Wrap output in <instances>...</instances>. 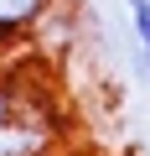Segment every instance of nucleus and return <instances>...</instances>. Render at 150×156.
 I'll return each instance as SVG.
<instances>
[{
  "mask_svg": "<svg viewBox=\"0 0 150 156\" xmlns=\"http://www.w3.org/2000/svg\"><path fill=\"white\" fill-rule=\"evenodd\" d=\"M52 140V120L16 83H0V156H42Z\"/></svg>",
  "mask_w": 150,
  "mask_h": 156,
  "instance_id": "f257e3e1",
  "label": "nucleus"
},
{
  "mask_svg": "<svg viewBox=\"0 0 150 156\" xmlns=\"http://www.w3.org/2000/svg\"><path fill=\"white\" fill-rule=\"evenodd\" d=\"M47 11V0H0V31H26Z\"/></svg>",
  "mask_w": 150,
  "mask_h": 156,
  "instance_id": "f03ea898",
  "label": "nucleus"
},
{
  "mask_svg": "<svg viewBox=\"0 0 150 156\" xmlns=\"http://www.w3.org/2000/svg\"><path fill=\"white\" fill-rule=\"evenodd\" d=\"M129 16H135V31H140V73L150 78V0H129Z\"/></svg>",
  "mask_w": 150,
  "mask_h": 156,
  "instance_id": "7ed1b4c3",
  "label": "nucleus"
}]
</instances>
